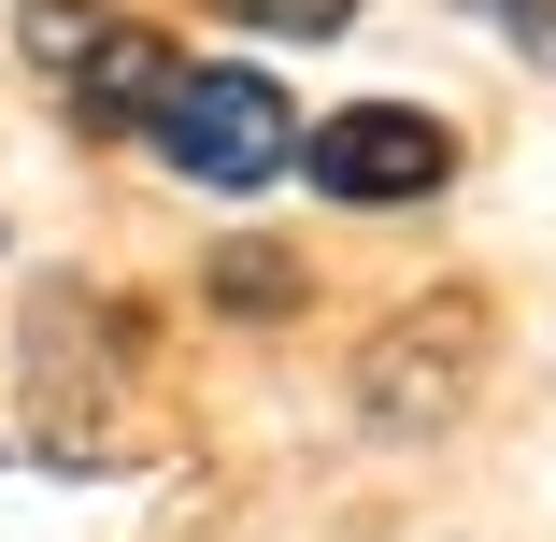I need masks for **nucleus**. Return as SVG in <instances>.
I'll list each match as a JSON object with an SVG mask.
<instances>
[{"label":"nucleus","instance_id":"obj_4","mask_svg":"<svg viewBox=\"0 0 556 542\" xmlns=\"http://www.w3.org/2000/svg\"><path fill=\"white\" fill-rule=\"evenodd\" d=\"M186 58L157 43V29H129V15H100L72 58H58V100H72V129L86 143H143L157 129V86H172Z\"/></svg>","mask_w":556,"mask_h":542},{"label":"nucleus","instance_id":"obj_3","mask_svg":"<svg viewBox=\"0 0 556 542\" xmlns=\"http://www.w3.org/2000/svg\"><path fill=\"white\" fill-rule=\"evenodd\" d=\"M471 386H485V329H471V300H414L400 329L371 343V371H357L371 428H442V414H471Z\"/></svg>","mask_w":556,"mask_h":542},{"label":"nucleus","instance_id":"obj_6","mask_svg":"<svg viewBox=\"0 0 556 542\" xmlns=\"http://www.w3.org/2000/svg\"><path fill=\"white\" fill-rule=\"evenodd\" d=\"M229 29H271V43H343L357 29V0H214Z\"/></svg>","mask_w":556,"mask_h":542},{"label":"nucleus","instance_id":"obj_1","mask_svg":"<svg viewBox=\"0 0 556 542\" xmlns=\"http://www.w3.org/2000/svg\"><path fill=\"white\" fill-rule=\"evenodd\" d=\"M186 186H214V200H257V186H286L300 172V115H286V86L257 72V58H186L172 86H157V129H143Z\"/></svg>","mask_w":556,"mask_h":542},{"label":"nucleus","instance_id":"obj_7","mask_svg":"<svg viewBox=\"0 0 556 542\" xmlns=\"http://www.w3.org/2000/svg\"><path fill=\"white\" fill-rule=\"evenodd\" d=\"M86 29H100V15H86V0H29V58H43V72H58V58H72Z\"/></svg>","mask_w":556,"mask_h":542},{"label":"nucleus","instance_id":"obj_5","mask_svg":"<svg viewBox=\"0 0 556 542\" xmlns=\"http://www.w3.org/2000/svg\"><path fill=\"white\" fill-rule=\"evenodd\" d=\"M214 300H229V314H286V300H300V257H271V243H229V257H214Z\"/></svg>","mask_w":556,"mask_h":542},{"label":"nucleus","instance_id":"obj_8","mask_svg":"<svg viewBox=\"0 0 556 542\" xmlns=\"http://www.w3.org/2000/svg\"><path fill=\"white\" fill-rule=\"evenodd\" d=\"M471 15H485V29H514V43H542V58H556V0H471Z\"/></svg>","mask_w":556,"mask_h":542},{"label":"nucleus","instance_id":"obj_2","mask_svg":"<svg viewBox=\"0 0 556 542\" xmlns=\"http://www.w3.org/2000/svg\"><path fill=\"white\" fill-rule=\"evenodd\" d=\"M300 157H314V186H328V200L400 214V200H442V172H457V129L414 115V100H357V115L300 129Z\"/></svg>","mask_w":556,"mask_h":542}]
</instances>
